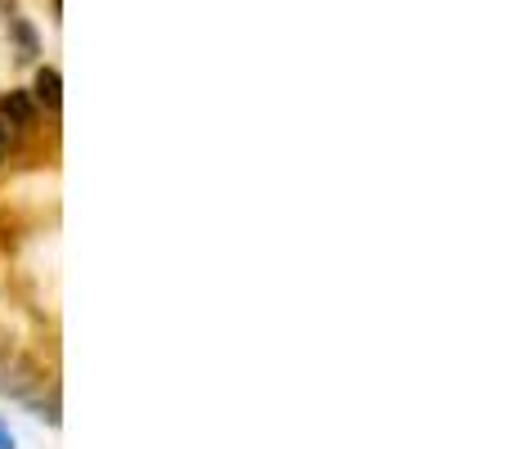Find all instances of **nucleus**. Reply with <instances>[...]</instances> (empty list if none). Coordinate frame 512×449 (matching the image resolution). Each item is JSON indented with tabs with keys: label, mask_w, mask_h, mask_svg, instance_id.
Segmentation results:
<instances>
[{
	"label": "nucleus",
	"mask_w": 512,
	"mask_h": 449,
	"mask_svg": "<svg viewBox=\"0 0 512 449\" xmlns=\"http://www.w3.org/2000/svg\"><path fill=\"white\" fill-rule=\"evenodd\" d=\"M32 122H36V104L27 99V90L0 95V126H5V131H27Z\"/></svg>",
	"instance_id": "obj_1"
},
{
	"label": "nucleus",
	"mask_w": 512,
	"mask_h": 449,
	"mask_svg": "<svg viewBox=\"0 0 512 449\" xmlns=\"http://www.w3.org/2000/svg\"><path fill=\"white\" fill-rule=\"evenodd\" d=\"M36 99H41L50 113H59V104H63V77H59V68H41V72H36Z\"/></svg>",
	"instance_id": "obj_2"
},
{
	"label": "nucleus",
	"mask_w": 512,
	"mask_h": 449,
	"mask_svg": "<svg viewBox=\"0 0 512 449\" xmlns=\"http://www.w3.org/2000/svg\"><path fill=\"white\" fill-rule=\"evenodd\" d=\"M9 32H14V41H18V59H36V54H41V45H36V32L23 23V18H9Z\"/></svg>",
	"instance_id": "obj_3"
},
{
	"label": "nucleus",
	"mask_w": 512,
	"mask_h": 449,
	"mask_svg": "<svg viewBox=\"0 0 512 449\" xmlns=\"http://www.w3.org/2000/svg\"><path fill=\"white\" fill-rule=\"evenodd\" d=\"M0 449H18V441H14V432H9L5 418H0Z\"/></svg>",
	"instance_id": "obj_4"
},
{
	"label": "nucleus",
	"mask_w": 512,
	"mask_h": 449,
	"mask_svg": "<svg viewBox=\"0 0 512 449\" xmlns=\"http://www.w3.org/2000/svg\"><path fill=\"white\" fill-rule=\"evenodd\" d=\"M5 140H9V131H5V126H0V149H5Z\"/></svg>",
	"instance_id": "obj_5"
}]
</instances>
